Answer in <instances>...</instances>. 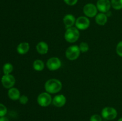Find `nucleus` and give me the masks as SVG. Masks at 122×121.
<instances>
[{"label":"nucleus","mask_w":122,"mask_h":121,"mask_svg":"<svg viewBox=\"0 0 122 121\" xmlns=\"http://www.w3.org/2000/svg\"><path fill=\"white\" fill-rule=\"evenodd\" d=\"M61 82L55 78L48 79L45 84V90L50 94L57 93L61 90Z\"/></svg>","instance_id":"f257e3e1"},{"label":"nucleus","mask_w":122,"mask_h":121,"mask_svg":"<svg viewBox=\"0 0 122 121\" xmlns=\"http://www.w3.org/2000/svg\"><path fill=\"white\" fill-rule=\"evenodd\" d=\"M80 33L78 29L76 27H70L67 28L64 34L66 40L69 43H74L79 39Z\"/></svg>","instance_id":"f03ea898"},{"label":"nucleus","mask_w":122,"mask_h":121,"mask_svg":"<svg viewBox=\"0 0 122 121\" xmlns=\"http://www.w3.org/2000/svg\"><path fill=\"white\" fill-rule=\"evenodd\" d=\"M80 53L81 51L79 46H77V45H73L67 49L66 51V56L69 60H73L79 56Z\"/></svg>","instance_id":"7ed1b4c3"},{"label":"nucleus","mask_w":122,"mask_h":121,"mask_svg":"<svg viewBox=\"0 0 122 121\" xmlns=\"http://www.w3.org/2000/svg\"><path fill=\"white\" fill-rule=\"evenodd\" d=\"M101 115L105 119L112 121L116 118L117 116V112L112 107H106L102 109Z\"/></svg>","instance_id":"20e7f679"},{"label":"nucleus","mask_w":122,"mask_h":121,"mask_svg":"<svg viewBox=\"0 0 122 121\" xmlns=\"http://www.w3.org/2000/svg\"><path fill=\"white\" fill-rule=\"evenodd\" d=\"M37 102L41 106L46 107L50 105L52 102V97L48 93H42L38 96Z\"/></svg>","instance_id":"39448f33"},{"label":"nucleus","mask_w":122,"mask_h":121,"mask_svg":"<svg viewBox=\"0 0 122 121\" xmlns=\"http://www.w3.org/2000/svg\"><path fill=\"white\" fill-rule=\"evenodd\" d=\"M75 24L77 29L83 30L87 29L89 27L90 25V21L86 17L81 16L76 19Z\"/></svg>","instance_id":"423d86ee"},{"label":"nucleus","mask_w":122,"mask_h":121,"mask_svg":"<svg viewBox=\"0 0 122 121\" xmlns=\"http://www.w3.org/2000/svg\"><path fill=\"white\" fill-rule=\"evenodd\" d=\"M1 83L2 85L5 88H11L14 86L15 83V78L11 74H4L1 78Z\"/></svg>","instance_id":"0eeeda50"},{"label":"nucleus","mask_w":122,"mask_h":121,"mask_svg":"<svg viewBox=\"0 0 122 121\" xmlns=\"http://www.w3.org/2000/svg\"><path fill=\"white\" fill-rule=\"evenodd\" d=\"M46 66L50 71H56L61 67V62L59 58L57 57H52L47 60Z\"/></svg>","instance_id":"6e6552de"},{"label":"nucleus","mask_w":122,"mask_h":121,"mask_svg":"<svg viewBox=\"0 0 122 121\" xmlns=\"http://www.w3.org/2000/svg\"><path fill=\"white\" fill-rule=\"evenodd\" d=\"M97 7L93 4H87L83 7V13L88 17H95L97 14Z\"/></svg>","instance_id":"1a4fd4ad"},{"label":"nucleus","mask_w":122,"mask_h":121,"mask_svg":"<svg viewBox=\"0 0 122 121\" xmlns=\"http://www.w3.org/2000/svg\"><path fill=\"white\" fill-rule=\"evenodd\" d=\"M112 6L109 0H98L97 2V7L100 11L102 13H107Z\"/></svg>","instance_id":"9d476101"},{"label":"nucleus","mask_w":122,"mask_h":121,"mask_svg":"<svg viewBox=\"0 0 122 121\" xmlns=\"http://www.w3.org/2000/svg\"><path fill=\"white\" fill-rule=\"evenodd\" d=\"M66 103V98L63 94L57 95L52 99V103L57 107H63Z\"/></svg>","instance_id":"9b49d317"},{"label":"nucleus","mask_w":122,"mask_h":121,"mask_svg":"<svg viewBox=\"0 0 122 121\" xmlns=\"http://www.w3.org/2000/svg\"><path fill=\"white\" fill-rule=\"evenodd\" d=\"M63 22L66 28H69L72 27V26L76 23V19L75 17L71 14H67L63 18Z\"/></svg>","instance_id":"f8f14e48"},{"label":"nucleus","mask_w":122,"mask_h":121,"mask_svg":"<svg viewBox=\"0 0 122 121\" xmlns=\"http://www.w3.org/2000/svg\"><path fill=\"white\" fill-rule=\"evenodd\" d=\"M8 96L12 100H17L20 97V91L17 88L12 87L8 90Z\"/></svg>","instance_id":"ddd939ff"},{"label":"nucleus","mask_w":122,"mask_h":121,"mask_svg":"<svg viewBox=\"0 0 122 121\" xmlns=\"http://www.w3.org/2000/svg\"><path fill=\"white\" fill-rule=\"evenodd\" d=\"M37 52L41 55L46 54L48 51V45L45 42H40L36 46Z\"/></svg>","instance_id":"4468645a"},{"label":"nucleus","mask_w":122,"mask_h":121,"mask_svg":"<svg viewBox=\"0 0 122 121\" xmlns=\"http://www.w3.org/2000/svg\"><path fill=\"white\" fill-rule=\"evenodd\" d=\"M30 46L29 44L27 42L20 43L17 47V51L21 55L25 54L27 53L29 51Z\"/></svg>","instance_id":"2eb2a0df"},{"label":"nucleus","mask_w":122,"mask_h":121,"mask_svg":"<svg viewBox=\"0 0 122 121\" xmlns=\"http://www.w3.org/2000/svg\"><path fill=\"white\" fill-rule=\"evenodd\" d=\"M95 21L100 26H103L106 24L107 22V16L104 13H99L96 15Z\"/></svg>","instance_id":"dca6fc26"},{"label":"nucleus","mask_w":122,"mask_h":121,"mask_svg":"<svg viewBox=\"0 0 122 121\" xmlns=\"http://www.w3.org/2000/svg\"><path fill=\"white\" fill-rule=\"evenodd\" d=\"M33 67L36 71H41L44 68V64L42 60L40 59H36L33 62Z\"/></svg>","instance_id":"f3484780"},{"label":"nucleus","mask_w":122,"mask_h":121,"mask_svg":"<svg viewBox=\"0 0 122 121\" xmlns=\"http://www.w3.org/2000/svg\"><path fill=\"white\" fill-rule=\"evenodd\" d=\"M2 70H3L4 74H10V73L13 70V66L10 63H6L4 65Z\"/></svg>","instance_id":"a211bd4d"},{"label":"nucleus","mask_w":122,"mask_h":121,"mask_svg":"<svg viewBox=\"0 0 122 121\" xmlns=\"http://www.w3.org/2000/svg\"><path fill=\"white\" fill-rule=\"evenodd\" d=\"M111 4L114 9L117 10L122 9V0H112Z\"/></svg>","instance_id":"6ab92c4d"},{"label":"nucleus","mask_w":122,"mask_h":121,"mask_svg":"<svg viewBox=\"0 0 122 121\" xmlns=\"http://www.w3.org/2000/svg\"><path fill=\"white\" fill-rule=\"evenodd\" d=\"M79 47L81 52H82V53H85V52H88L89 48V45H88V44L86 42L81 43Z\"/></svg>","instance_id":"aec40b11"},{"label":"nucleus","mask_w":122,"mask_h":121,"mask_svg":"<svg viewBox=\"0 0 122 121\" xmlns=\"http://www.w3.org/2000/svg\"><path fill=\"white\" fill-rule=\"evenodd\" d=\"M7 113V109L5 105L0 103V117L4 116Z\"/></svg>","instance_id":"412c9836"},{"label":"nucleus","mask_w":122,"mask_h":121,"mask_svg":"<svg viewBox=\"0 0 122 121\" xmlns=\"http://www.w3.org/2000/svg\"><path fill=\"white\" fill-rule=\"evenodd\" d=\"M116 52L118 55L122 57V41L120 42L117 45Z\"/></svg>","instance_id":"4be33fe9"},{"label":"nucleus","mask_w":122,"mask_h":121,"mask_svg":"<svg viewBox=\"0 0 122 121\" xmlns=\"http://www.w3.org/2000/svg\"><path fill=\"white\" fill-rule=\"evenodd\" d=\"M28 100V97L27 96H25V95H23V96H20V98H19V102L21 104H25L27 103Z\"/></svg>","instance_id":"5701e85b"},{"label":"nucleus","mask_w":122,"mask_h":121,"mask_svg":"<svg viewBox=\"0 0 122 121\" xmlns=\"http://www.w3.org/2000/svg\"><path fill=\"white\" fill-rule=\"evenodd\" d=\"M90 121H102L101 116L98 115H93L90 117Z\"/></svg>","instance_id":"b1692460"},{"label":"nucleus","mask_w":122,"mask_h":121,"mask_svg":"<svg viewBox=\"0 0 122 121\" xmlns=\"http://www.w3.org/2000/svg\"><path fill=\"white\" fill-rule=\"evenodd\" d=\"M78 0H64V2L69 5H74L77 2Z\"/></svg>","instance_id":"393cba45"},{"label":"nucleus","mask_w":122,"mask_h":121,"mask_svg":"<svg viewBox=\"0 0 122 121\" xmlns=\"http://www.w3.org/2000/svg\"><path fill=\"white\" fill-rule=\"evenodd\" d=\"M0 121H10L7 117H5V116H2V117H0Z\"/></svg>","instance_id":"a878e982"},{"label":"nucleus","mask_w":122,"mask_h":121,"mask_svg":"<svg viewBox=\"0 0 122 121\" xmlns=\"http://www.w3.org/2000/svg\"><path fill=\"white\" fill-rule=\"evenodd\" d=\"M117 121H122V117H121V118H120V119H119Z\"/></svg>","instance_id":"bb28decb"}]
</instances>
